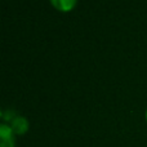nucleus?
Listing matches in <instances>:
<instances>
[{
	"label": "nucleus",
	"mask_w": 147,
	"mask_h": 147,
	"mask_svg": "<svg viewBox=\"0 0 147 147\" xmlns=\"http://www.w3.org/2000/svg\"><path fill=\"white\" fill-rule=\"evenodd\" d=\"M16 116H17V115H16V112L13 111V110H4V111L1 112V117L4 121H12Z\"/></svg>",
	"instance_id": "4"
},
{
	"label": "nucleus",
	"mask_w": 147,
	"mask_h": 147,
	"mask_svg": "<svg viewBox=\"0 0 147 147\" xmlns=\"http://www.w3.org/2000/svg\"><path fill=\"white\" fill-rule=\"evenodd\" d=\"M0 147H16V134L9 124H0Z\"/></svg>",
	"instance_id": "1"
},
{
	"label": "nucleus",
	"mask_w": 147,
	"mask_h": 147,
	"mask_svg": "<svg viewBox=\"0 0 147 147\" xmlns=\"http://www.w3.org/2000/svg\"><path fill=\"white\" fill-rule=\"evenodd\" d=\"M49 1H51V4L53 5V8H56L57 10L66 13V12H70V10H72L74 8H75L78 0H49Z\"/></svg>",
	"instance_id": "3"
},
{
	"label": "nucleus",
	"mask_w": 147,
	"mask_h": 147,
	"mask_svg": "<svg viewBox=\"0 0 147 147\" xmlns=\"http://www.w3.org/2000/svg\"><path fill=\"white\" fill-rule=\"evenodd\" d=\"M9 125H10V128H12V130L14 132L16 136L26 134V133L28 132V128H30V123H28V120L26 119L25 116H20V115H17V116L10 121Z\"/></svg>",
	"instance_id": "2"
},
{
	"label": "nucleus",
	"mask_w": 147,
	"mask_h": 147,
	"mask_svg": "<svg viewBox=\"0 0 147 147\" xmlns=\"http://www.w3.org/2000/svg\"><path fill=\"white\" fill-rule=\"evenodd\" d=\"M146 121H147V111H146Z\"/></svg>",
	"instance_id": "5"
}]
</instances>
